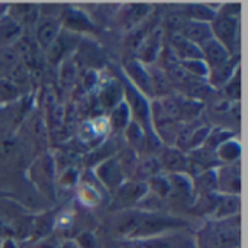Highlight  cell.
<instances>
[{
	"mask_svg": "<svg viewBox=\"0 0 248 248\" xmlns=\"http://www.w3.org/2000/svg\"><path fill=\"white\" fill-rule=\"evenodd\" d=\"M185 16L189 19V20H196V22H206V23H211L217 13L215 10L209 9L206 4H201V3H190V4H186L185 10H183Z\"/></svg>",
	"mask_w": 248,
	"mask_h": 248,
	"instance_id": "obj_16",
	"label": "cell"
},
{
	"mask_svg": "<svg viewBox=\"0 0 248 248\" xmlns=\"http://www.w3.org/2000/svg\"><path fill=\"white\" fill-rule=\"evenodd\" d=\"M160 170H161L160 160H157L153 155H147V157H144L142 161H138L137 163L135 173H138V177L140 179H148L150 180V179L158 176L160 174Z\"/></svg>",
	"mask_w": 248,
	"mask_h": 248,
	"instance_id": "obj_20",
	"label": "cell"
},
{
	"mask_svg": "<svg viewBox=\"0 0 248 248\" xmlns=\"http://www.w3.org/2000/svg\"><path fill=\"white\" fill-rule=\"evenodd\" d=\"M235 68V60H228L225 64H222L221 67L211 70L209 71V84L212 86H225L228 83V80L235 74L234 73Z\"/></svg>",
	"mask_w": 248,
	"mask_h": 248,
	"instance_id": "obj_18",
	"label": "cell"
},
{
	"mask_svg": "<svg viewBox=\"0 0 248 248\" xmlns=\"http://www.w3.org/2000/svg\"><path fill=\"white\" fill-rule=\"evenodd\" d=\"M160 45H161V33H160V31L151 32L140 44V48H138L140 58H142L144 61H153L154 58H157Z\"/></svg>",
	"mask_w": 248,
	"mask_h": 248,
	"instance_id": "obj_14",
	"label": "cell"
},
{
	"mask_svg": "<svg viewBox=\"0 0 248 248\" xmlns=\"http://www.w3.org/2000/svg\"><path fill=\"white\" fill-rule=\"evenodd\" d=\"M148 12H150V6L147 3H134L126 10V22L129 25L140 23L148 15Z\"/></svg>",
	"mask_w": 248,
	"mask_h": 248,
	"instance_id": "obj_27",
	"label": "cell"
},
{
	"mask_svg": "<svg viewBox=\"0 0 248 248\" xmlns=\"http://www.w3.org/2000/svg\"><path fill=\"white\" fill-rule=\"evenodd\" d=\"M121 93H122L121 89H119L118 86H115V84H110L109 87H106V89L102 92V94H100V100H102L103 106H106V108H113V106H116L118 103H121V102H119Z\"/></svg>",
	"mask_w": 248,
	"mask_h": 248,
	"instance_id": "obj_30",
	"label": "cell"
},
{
	"mask_svg": "<svg viewBox=\"0 0 248 248\" xmlns=\"http://www.w3.org/2000/svg\"><path fill=\"white\" fill-rule=\"evenodd\" d=\"M211 29L214 38L222 44L230 54L235 51L237 36H238V19L237 16L221 12L211 22Z\"/></svg>",
	"mask_w": 248,
	"mask_h": 248,
	"instance_id": "obj_2",
	"label": "cell"
},
{
	"mask_svg": "<svg viewBox=\"0 0 248 248\" xmlns=\"http://www.w3.org/2000/svg\"><path fill=\"white\" fill-rule=\"evenodd\" d=\"M201 52H202V60L209 71L221 67L231 58V54L227 51V48L222 44H219L215 38L203 44L201 46Z\"/></svg>",
	"mask_w": 248,
	"mask_h": 248,
	"instance_id": "obj_6",
	"label": "cell"
},
{
	"mask_svg": "<svg viewBox=\"0 0 248 248\" xmlns=\"http://www.w3.org/2000/svg\"><path fill=\"white\" fill-rule=\"evenodd\" d=\"M96 174L100 182L110 190H116L125 180V174L116 158H109L100 163L96 169Z\"/></svg>",
	"mask_w": 248,
	"mask_h": 248,
	"instance_id": "obj_5",
	"label": "cell"
},
{
	"mask_svg": "<svg viewBox=\"0 0 248 248\" xmlns=\"http://www.w3.org/2000/svg\"><path fill=\"white\" fill-rule=\"evenodd\" d=\"M150 189L155 193V196L158 198H167L170 195V182L169 177H163V176H155L153 179H150Z\"/></svg>",
	"mask_w": 248,
	"mask_h": 248,
	"instance_id": "obj_29",
	"label": "cell"
},
{
	"mask_svg": "<svg viewBox=\"0 0 248 248\" xmlns=\"http://www.w3.org/2000/svg\"><path fill=\"white\" fill-rule=\"evenodd\" d=\"M241 154V145L234 140H227L218 147V157L225 163H235Z\"/></svg>",
	"mask_w": 248,
	"mask_h": 248,
	"instance_id": "obj_22",
	"label": "cell"
},
{
	"mask_svg": "<svg viewBox=\"0 0 248 248\" xmlns=\"http://www.w3.org/2000/svg\"><path fill=\"white\" fill-rule=\"evenodd\" d=\"M148 77H150V84H151V92L154 94H158L160 97L169 96L170 92V81L164 70L161 68H150L148 70Z\"/></svg>",
	"mask_w": 248,
	"mask_h": 248,
	"instance_id": "obj_15",
	"label": "cell"
},
{
	"mask_svg": "<svg viewBox=\"0 0 248 248\" xmlns=\"http://www.w3.org/2000/svg\"><path fill=\"white\" fill-rule=\"evenodd\" d=\"M64 23L70 28V29H76V31H78V29H83V31H87V29H92L93 26H92V23L87 20V17L81 13V12H78V10H70L67 15H65V17H64Z\"/></svg>",
	"mask_w": 248,
	"mask_h": 248,
	"instance_id": "obj_24",
	"label": "cell"
},
{
	"mask_svg": "<svg viewBox=\"0 0 248 248\" xmlns=\"http://www.w3.org/2000/svg\"><path fill=\"white\" fill-rule=\"evenodd\" d=\"M126 94L132 100L131 108L134 109V113L137 115V119L141 121L142 124H147L148 116H150V110H148V106L145 105V99L134 87H126Z\"/></svg>",
	"mask_w": 248,
	"mask_h": 248,
	"instance_id": "obj_21",
	"label": "cell"
},
{
	"mask_svg": "<svg viewBox=\"0 0 248 248\" xmlns=\"http://www.w3.org/2000/svg\"><path fill=\"white\" fill-rule=\"evenodd\" d=\"M228 219H219L206 225L199 235L201 248H234L238 244V227Z\"/></svg>",
	"mask_w": 248,
	"mask_h": 248,
	"instance_id": "obj_1",
	"label": "cell"
},
{
	"mask_svg": "<svg viewBox=\"0 0 248 248\" xmlns=\"http://www.w3.org/2000/svg\"><path fill=\"white\" fill-rule=\"evenodd\" d=\"M217 186L225 192V195H237L241 189V174H240V166L237 167L235 163L228 164L222 167L217 173Z\"/></svg>",
	"mask_w": 248,
	"mask_h": 248,
	"instance_id": "obj_8",
	"label": "cell"
},
{
	"mask_svg": "<svg viewBox=\"0 0 248 248\" xmlns=\"http://www.w3.org/2000/svg\"><path fill=\"white\" fill-rule=\"evenodd\" d=\"M17 97V87L10 80H0V103L10 102Z\"/></svg>",
	"mask_w": 248,
	"mask_h": 248,
	"instance_id": "obj_31",
	"label": "cell"
},
{
	"mask_svg": "<svg viewBox=\"0 0 248 248\" xmlns=\"http://www.w3.org/2000/svg\"><path fill=\"white\" fill-rule=\"evenodd\" d=\"M196 189L202 193V195H208L212 193L218 186H217V171L214 170H208L203 171L195 182Z\"/></svg>",
	"mask_w": 248,
	"mask_h": 248,
	"instance_id": "obj_23",
	"label": "cell"
},
{
	"mask_svg": "<svg viewBox=\"0 0 248 248\" xmlns=\"http://www.w3.org/2000/svg\"><path fill=\"white\" fill-rule=\"evenodd\" d=\"M116 160H118V163H119V166H121L125 177L134 174V171L137 169V163H138L134 150H125V151H122V154Z\"/></svg>",
	"mask_w": 248,
	"mask_h": 248,
	"instance_id": "obj_26",
	"label": "cell"
},
{
	"mask_svg": "<svg viewBox=\"0 0 248 248\" xmlns=\"http://www.w3.org/2000/svg\"><path fill=\"white\" fill-rule=\"evenodd\" d=\"M126 71L129 73V77L132 81L145 93H151V84H150V77L148 71L144 70L142 64L138 61H132L126 65Z\"/></svg>",
	"mask_w": 248,
	"mask_h": 248,
	"instance_id": "obj_17",
	"label": "cell"
},
{
	"mask_svg": "<svg viewBox=\"0 0 248 248\" xmlns=\"http://www.w3.org/2000/svg\"><path fill=\"white\" fill-rule=\"evenodd\" d=\"M126 137L134 150H140L145 142V134L137 122H131L126 128Z\"/></svg>",
	"mask_w": 248,
	"mask_h": 248,
	"instance_id": "obj_28",
	"label": "cell"
},
{
	"mask_svg": "<svg viewBox=\"0 0 248 248\" xmlns=\"http://www.w3.org/2000/svg\"><path fill=\"white\" fill-rule=\"evenodd\" d=\"M224 89H225V92H227V94H228L230 97H232V99L240 97V73H238V76L234 74V76L228 80V83L224 86Z\"/></svg>",
	"mask_w": 248,
	"mask_h": 248,
	"instance_id": "obj_32",
	"label": "cell"
},
{
	"mask_svg": "<svg viewBox=\"0 0 248 248\" xmlns=\"http://www.w3.org/2000/svg\"><path fill=\"white\" fill-rule=\"evenodd\" d=\"M160 164L173 174H185L190 170V160L177 148H167L161 155Z\"/></svg>",
	"mask_w": 248,
	"mask_h": 248,
	"instance_id": "obj_9",
	"label": "cell"
},
{
	"mask_svg": "<svg viewBox=\"0 0 248 248\" xmlns=\"http://www.w3.org/2000/svg\"><path fill=\"white\" fill-rule=\"evenodd\" d=\"M238 209H240V198L237 195L217 196L212 217L215 218V221L228 219V218H232L234 215H237Z\"/></svg>",
	"mask_w": 248,
	"mask_h": 248,
	"instance_id": "obj_11",
	"label": "cell"
},
{
	"mask_svg": "<svg viewBox=\"0 0 248 248\" xmlns=\"http://www.w3.org/2000/svg\"><path fill=\"white\" fill-rule=\"evenodd\" d=\"M29 221L19 206H0V237H16L28 231Z\"/></svg>",
	"mask_w": 248,
	"mask_h": 248,
	"instance_id": "obj_3",
	"label": "cell"
},
{
	"mask_svg": "<svg viewBox=\"0 0 248 248\" xmlns=\"http://www.w3.org/2000/svg\"><path fill=\"white\" fill-rule=\"evenodd\" d=\"M57 248H77V244H76V243L68 241V243H64V244H61V246H58Z\"/></svg>",
	"mask_w": 248,
	"mask_h": 248,
	"instance_id": "obj_33",
	"label": "cell"
},
{
	"mask_svg": "<svg viewBox=\"0 0 248 248\" xmlns=\"http://www.w3.org/2000/svg\"><path fill=\"white\" fill-rule=\"evenodd\" d=\"M179 33L187 39L189 42L195 44L196 46H202L203 44H206L209 39L214 38L212 35V29H211V23L206 22H196V20H189L182 26V29L179 31Z\"/></svg>",
	"mask_w": 248,
	"mask_h": 248,
	"instance_id": "obj_7",
	"label": "cell"
},
{
	"mask_svg": "<svg viewBox=\"0 0 248 248\" xmlns=\"http://www.w3.org/2000/svg\"><path fill=\"white\" fill-rule=\"evenodd\" d=\"M22 33V26L9 15L0 17V46H7L17 41Z\"/></svg>",
	"mask_w": 248,
	"mask_h": 248,
	"instance_id": "obj_13",
	"label": "cell"
},
{
	"mask_svg": "<svg viewBox=\"0 0 248 248\" xmlns=\"http://www.w3.org/2000/svg\"><path fill=\"white\" fill-rule=\"evenodd\" d=\"M129 106L126 103H118L110 115V124L113 125V128H125V125H128L129 122Z\"/></svg>",
	"mask_w": 248,
	"mask_h": 248,
	"instance_id": "obj_25",
	"label": "cell"
},
{
	"mask_svg": "<svg viewBox=\"0 0 248 248\" xmlns=\"http://www.w3.org/2000/svg\"><path fill=\"white\" fill-rule=\"evenodd\" d=\"M169 48L179 62L202 60L201 48L185 39L179 32H173L169 36Z\"/></svg>",
	"mask_w": 248,
	"mask_h": 248,
	"instance_id": "obj_4",
	"label": "cell"
},
{
	"mask_svg": "<svg viewBox=\"0 0 248 248\" xmlns=\"http://www.w3.org/2000/svg\"><path fill=\"white\" fill-rule=\"evenodd\" d=\"M60 22L54 17H46L44 20H41L38 23L36 28V42L42 49H48L52 42L57 39V36L60 35Z\"/></svg>",
	"mask_w": 248,
	"mask_h": 248,
	"instance_id": "obj_10",
	"label": "cell"
},
{
	"mask_svg": "<svg viewBox=\"0 0 248 248\" xmlns=\"http://www.w3.org/2000/svg\"><path fill=\"white\" fill-rule=\"evenodd\" d=\"M147 192V186L145 183L141 182H134V183H122L118 189H116V196L122 203H135L140 199L144 198Z\"/></svg>",
	"mask_w": 248,
	"mask_h": 248,
	"instance_id": "obj_12",
	"label": "cell"
},
{
	"mask_svg": "<svg viewBox=\"0 0 248 248\" xmlns=\"http://www.w3.org/2000/svg\"><path fill=\"white\" fill-rule=\"evenodd\" d=\"M32 171H33V179L36 180L38 186H41L42 189L51 186L49 182L52 179V163L49 161L48 157L38 160V163L33 166Z\"/></svg>",
	"mask_w": 248,
	"mask_h": 248,
	"instance_id": "obj_19",
	"label": "cell"
}]
</instances>
